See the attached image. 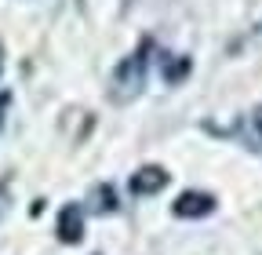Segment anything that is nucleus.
<instances>
[{
	"label": "nucleus",
	"mask_w": 262,
	"mask_h": 255,
	"mask_svg": "<svg viewBox=\"0 0 262 255\" xmlns=\"http://www.w3.org/2000/svg\"><path fill=\"white\" fill-rule=\"evenodd\" d=\"M91 215H113L117 208H120V197H117V189L110 186V182H98V186H91L88 189V204H84Z\"/></svg>",
	"instance_id": "423d86ee"
},
{
	"label": "nucleus",
	"mask_w": 262,
	"mask_h": 255,
	"mask_svg": "<svg viewBox=\"0 0 262 255\" xmlns=\"http://www.w3.org/2000/svg\"><path fill=\"white\" fill-rule=\"evenodd\" d=\"M8 106H11V95L0 91V128H4V120H8Z\"/></svg>",
	"instance_id": "6e6552de"
},
{
	"label": "nucleus",
	"mask_w": 262,
	"mask_h": 255,
	"mask_svg": "<svg viewBox=\"0 0 262 255\" xmlns=\"http://www.w3.org/2000/svg\"><path fill=\"white\" fill-rule=\"evenodd\" d=\"M58 241L62 244H80L84 241V208L80 204H66L58 211Z\"/></svg>",
	"instance_id": "39448f33"
},
{
	"label": "nucleus",
	"mask_w": 262,
	"mask_h": 255,
	"mask_svg": "<svg viewBox=\"0 0 262 255\" xmlns=\"http://www.w3.org/2000/svg\"><path fill=\"white\" fill-rule=\"evenodd\" d=\"M149 55H153V40H139L135 51H127L113 73H110V99L117 106H127V102H135L139 95L146 91V77H149Z\"/></svg>",
	"instance_id": "f257e3e1"
},
{
	"label": "nucleus",
	"mask_w": 262,
	"mask_h": 255,
	"mask_svg": "<svg viewBox=\"0 0 262 255\" xmlns=\"http://www.w3.org/2000/svg\"><path fill=\"white\" fill-rule=\"evenodd\" d=\"M204 128H208V132H215V135H222V139L241 142V146L251 150V153H262V106L241 113V117L233 120V128H219V124H204Z\"/></svg>",
	"instance_id": "f03ea898"
},
{
	"label": "nucleus",
	"mask_w": 262,
	"mask_h": 255,
	"mask_svg": "<svg viewBox=\"0 0 262 255\" xmlns=\"http://www.w3.org/2000/svg\"><path fill=\"white\" fill-rule=\"evenodd\" d=\"M193 73V58L189 55H175V51H168V55H160V77H164V84H182L186 77Z\"/></svg>",
	"instance_id": "0eeeda50"
},
{
	"label": "nucleus",
	"mask_w": 262,
	"mask_h": 255,
	"mask_svg": "<svg viewBox=\"0 0 262 255\" xmlns=\"http://www.w3.org/2000/svg\"><path fill=\"white\" fill-rule=\"evenodd\" d=\"M0 73H4V44H0Z\"/></svg>",
	"instance_id": "1a4fd4ad"
},
{
	"label": "nucleus",
	"mask_w": 262,
	"mask_h": 255,
	"mask_svg": "<svg viewBox=\"0 0 262 255\" xmlns=\"http://www.w3.org/2000/svg\"><path fill=\"white\" fill-rule=\"evenodd\" d=\"M168 182H171V175L164 172L160 164H142L139 172H131L127 189H131L135 197H157V194H164V189H168Z\"/></svg>",
	"instance_id": "7ed1b4c3"
},
{
	"label": "nucleus",
	"mask_w": 262,
	"mask_h": 255,
	"mask_svg": "<svg viewBox=\"0 0 262 255\" xmlns=\"http://www.w3.org/2000/svg\"><path fill=\"white\" fill-rule=\"evenodd\" d=\"M215 208H219L215 194H204V189H186V194L175 197L171 215H175V219H208Z\"/></svg>",
	"instance_id": "20e7f679"
}]
</instances>
